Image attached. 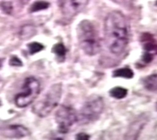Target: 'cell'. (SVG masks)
<instances>
[{
  "instance_id": "277c9868",
  "label": "cell",
  "mask_w": 157,
  "mask_h": 140,
  "mask_svg": "<svg viewBox=\"0 0 157 140\" xmlns=\"http://www.w3.org/2000/svg\"><path fill=\"white\" fill-rule=\"evenodd\" d=\"M40 93V83L35 77H28L25 79L21 92L15 96V104L19 108H25L32 104Z\"/></svg>"
},
{
  "instance_id": "9c48e42d",
  "label": "cell",
  "mask_w": 157,
  "mask_h": 140,
  "mask_svg": "<svg viewBox=\"0 0 157 140\" xmlns=\"http://www.w3.org/2000/svg\"><path fill=\"white\" fill-rule=\"evenodd\" d=\"M146 121L145 119H139L131 123L126 131L123 139L124 140H137L141 130L145 126Z\"/></svg>"
},
{
  "instance_id": "ba28073f",
  "label": "cell",
  "mask_w": 157,
  "mask_h": 140,
  "mask_svg": "<svg viewBox=\"0 0 157 140\" xmlns=\"http://www.w3.org/2000/svg\"><path fill=\"white\" fill-rule=\"evenodd\" d=\"M2 134L6 137L12 138H21L30 134L29 129L22 125H10L4 128Z\"/></svg>"
},
{
  "instance_id": "ffe728a7",
  "label": "cell",
  "mask_w": 157,
  "mask_h": 140,
  "mask_svg": "<svg viewBox=\"0 0 157 140\" xmlns=\"http://www.w3.org/2000/svg\"><path fill=\"white\" fill-rule=\"evenodd\" d=\"M1 65H2V62H1V61H0V67H1Z\"/></svg>"
},
{
  "instance_id": "7a4b0ae2",
  "label": "cell",
  "mask_w": 157,
  "mask_h": 140,
  "mask_svg": "<svg viewBox=\"0 0 157 140\" xmlns=\"http://www.w3.org/2000/svg\"><path fill=\"white\" fill-rule=\"evenodd\" d=\"M78 42L82 51L88 56H95L101 50L99 32L96 26L88 20H83L76 29Z\"/></svg>"
},
{
  "instance_id": "8fae6325",
  "label": "cell",
  "mask_w": 157,
  "mask_h": 140,
  "mask_svg": "<svg viewBox=\"0 0 157 140\" xmlns=\"http://www.w3.org/2000/svg\"><path fill=\"white\" fill-rule=\"evenodd\" d=\"M113 77L114 78H123L130 79L134 77V72L130 68H123L117 69L113 72Z\"/></svg>"
},
{
  "instance_id": "3957f363",
  "label": "cell",
  "mask_w": 157,
  "mask_h": 140,
  "mask_svg": "<svg viewBox=\"0 0 157 140\" xmlns=\"http://www.w3.org/2000/svg\"><path fill=\"white\" fill-rule=\"evenodd\" d=\"M62 96V84L52 85L43 97L36 102L32 108V113L39 117H46L59 104Z\"/></svg>"
},
{
  "instance_id": "44dd1931",
  "label": "cell",
  "mask_w": 157,
  "mask_h": 140,
  "mask_svg": "<svg viewBox=\"0 0 157 140\" xmlns=\"http://www.w3.org/2000/svg\"><path fill=\"white\" fill-rule=\"evenodd\" d=\"M155 5H156V6H157V1H156V3H155Z\"/></svg>"
},
{
  "instance_id": "8992f818",
  "label": "cell",
  "mask_w": 157,
  "mask_h": 140,
  "mask_svg": "<svg viewBox=\"0 0 157 140\" xmlns=\"http://www.w3.org/2000/svg\"><path fill=\"white\" fill-rule=\"evenodd\" d=\"M55 120L58 132L66 134L78 122V114L72 107L63 105L56 112Z\"/></svg>"
},
{
  "instance_id": "30bf717a",
  "label": "cell",
  "mask_w": 157,
  "mask_h": 140,
  "mask_svg": "<svg viewBox=\"0 0 157 140\" xmlns=\"http://www.w3.org/2000/svg\"><path fill=\"white\" fill-rule=\"evenodd\" d=\"M144 86L151 92H157V74H153L144 79Z\"/></svg>"
},
{
  "instance_id": "4fadbf2b",
  "label": "cell",
  "mask_w": 157,
  "mask_h": 140,
  "mask_svg": "<svg viewBox=\"0 0 157 140\" xmlns=\"http://www.w3.org/2000/svg\"><path fill=\"white\" fill-rule=\"evenodd\" d=\"M50 6V3L47 1H37L31 6L30 12L36 13L47 9Z\"/></svg>"
},
{
  "instance_id": "2e32d148",
  "label": "cell",
  "mask_w": 157,
  "mask_h": 140,
  "mask_svg": "<svg viewBox=\"0 0 157 140\" xmlns=\"http://www.w3.org/2000/svg\"><path fill=\"white\" fill-rule=\"evenodd\" d=\"M75 140H90V135L84 132H80L75 135Z\"/></svg>"
},
{
  "instance_id": "52a82bcc",
  "label": "cell",
  "mask_w": 157,
  "mask_h": 140,
  "mask_svg": "<svg viewBox=\"0 0 157 140\" xmlns=\"http://www.w3.org/2000/svg\"><path fill=\"white\" fill-rule=\"evenodd\" d=\"M88 3V0H59L58 6L61 13L67 17H72L80 13Z\"/></svg>"
},
{
  "instance_id": "7c38bea8",
  "label": "cell",
  "mask_w": 157,
  "mask_h": 140,
  "mask_svg": "<svg viewBox=\"0 0 157 140\" xmlns=\"http://www.w3.org/2000/svg\"><path fill=\"white\" fill-rule=\"evenodd\" d=\"M128 91L123 87H114L111 89L109 94L112 97L117 99H121L127 96Z\"/></svg>"
},
{
  "instance_id": "6da1fadb",
  "label": "cell",
  "mask_w": 157,
  "mask_h": 140,
  "mask_svg": "<svg viewBox=\"0 0 157 140\" xmlns=\"http://www.w3.org/2000/svg\"><path fill=\"white\" fill-rule=\"evenodd\" d=\"M105 39L109 51L120 55L127 49L130 39V28L127 18L120 11L109 13L104 24Z\"/></svg>"
},
{
  "instance_id": "5b68a950",
  "label": "cell",
  "mask_w": 157,
  "mask_h": 140,
  "mask_svg": "<svg viewBox=\"0 0 157 140\" xmlns=\"http://www.w3.org/2000/svg\"><path fill=\"white\" fill-rule=\"evenodd\" d=\"M104 107L105 104L103 99L101 96H91L82 106V109L78 114V122L88 124L96 121L103 112Z\"/></svg>"
},
{
  "instance_id": "9a60e30c",
  "label": "cell",
  "mask_w": 157,
  "mask_h": 140,
  "mask_svg": "<svg viewBox=\"0 0 157 140\" xmlns=\"http://www.w3.org/2000/svg\"><path fill=\"white\" fill-rule=\"evenodd\" d=\"M29 50L30 54H35L43 50V46L39 42H32L29 45Z\"/></svg>"
},
{
  "instance_id": "e0dca14e",
  "label": "cell",
  "mask_w": 157,
  "mask_h": 140,
  "mask_svg": "<svg viewBox=\"0 0 157 140\" xmlns=\"http://www.w3.org/2000/svg\"><path fill=\"white\" fill-rule=\"evenodd\" d=\"M10 64H11L12 66H21L22 65V63L21 61H20V59L18 57H12L10 61Z\"/></svg>"
},
{
  "instance_id": "ac0fdd59",
  "label": "cell",
  "mask_w": 157,
  "mask_h": 140,
  "mask_svg": "<svg viewBox=\"0 0 157 140\" xmlns=\"http://www.w3.org/2000/svg\"><path fill=\"white\" fill-rule=\"evenodd\" d=\"M22 2H28L29 1V0H21Z\"/></svg>"
},
{
  "instance_id": "5bb4252c",
  "label": "cell",
  "mask_w": 157,
  "mask_h": 140,
  "mask_svg": "<svg viewBox=\"0 0 157 140\" xmlns=\"http://www.w3.org/2000/svg\"><path fill=\"white\" fill-rule=\"evenodd\" d=\"M53 53H54L57 57L60 58H64L65 55H66L67 50L65 46L62 43H57V44L54 45L53 47Z\"/></svg>"
},
{
  "instance_id": "d6986e66",
  "label": "cell",
  "mask_w": 157,
  "mask_h": 140,
  "mask_svg": "<svg viewBox=\"0 0 157 140\" xmlns=\"http://www.w3.org/2000/svg\"><path fill=\"white\" fill-rule=\"evenodd\" d=\"M2 83V79H1V78H0V84Z\"/></svg>"
}]
</instances>
